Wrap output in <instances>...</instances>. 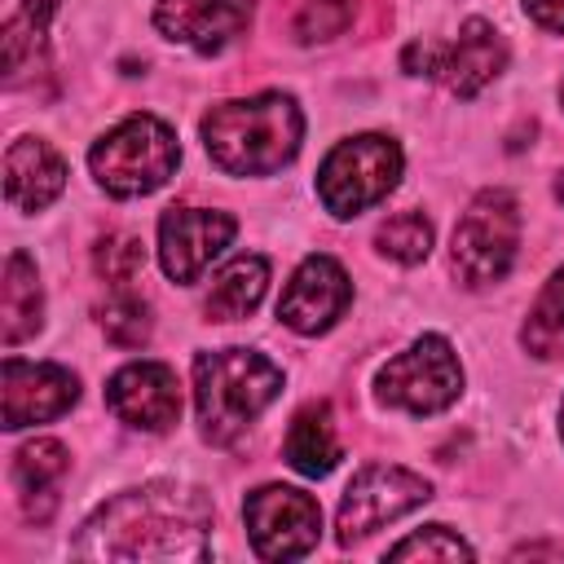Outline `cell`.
<instances>
[{"label":"cell","mask_w":564,"mask_h":564,"mask_svg":"<svg viewBox=\"0 0 564 564\" xmlns=\"http://www.w3.org/2000/svg\"><path fill=\"white\" fill-rule=\"evenodd\" d=\"M401 181V145L383 132L339 141L317 167V198L330 216H357L383 203Z\"/></svg>","instance_id":"5"},{"label":"cell","mask_w":564,"mask_h":564,"mask_svg":"<svg viewBox=\"0 0 564 564\" xmlns=\"http://www.w3.org/2000/svg\"><path fill=\"white\" fill-rule=\"evenodd\" d=\"M560 101H564V84H560Z\"/></svg>","instance_id":"31"},{"label":"cell","mask_w":564,"mask_h":564,"mask_svg":"<svg viewBox=\"0 0 564 564\" xmlns=\"http://www.w3.org/2000/svg\"><path fill=\"white\" fill-rule=\"evenodd\" d=\"M247 538L260 560H300L322 538V507L313 494L291 485H260L242 502Z\"/></svg>","instance_id":"10"},{"label":"cell","mask_w":564,"mask_h":564,"mask_svg":"<svg viewBox=\"0 0 564 564\" xmlns=\"http://www.w3.org/2000/svg\"><path fill=\"white\" fill-rule=\"evenodd\" d=\"M463 392V366L445 335H419L405 352L388 357L375 375V397L405 414H441Z\"/></svg>","instance_id":"6"},{"label":"cell","mask_w":564,"mask_h":564,"mask_svg":"<svg viewBox=\"0 0 564 564\" xmlns=\"http://www.w3.org/2000/svg\"><path fill=\"white\" fill-rule=\"evenodd\" d=\"M555 194H560V198H564V172H560V185H555Z\"/></svg>","instance_id":"29"},{"label":"cell","mask_w":564,"mask_h":564,"mask_svg":"<svg viewBox=\"0 0 564 564\" xmlns=\"http://www.w3.org/2000/svg\"><path fill=\"white\" fill-rule=\"evenodd\" d=\"M176 163H181L176 132L154 115H128L88 150V167L110 198L154 194L159 185H167Z\"/></svg>","instance_id":"4"},{"label":"cell","mask_w":564,"mask_h":564,"mask_svg":"<svg viewBox=\"0 0 564 564\" xmlns=\"http://www.w3.org/2000/svg\"><path fill=\"white\" fill-rule=\"evenodd\" d=\"M251 13L256 0H159L154 26L194 53H216L247 31Z\"/></svg>","instance_id":"15"},{"label":"cell","mask_w":564,"mask_h":564,"mask_svg":"<svg viewBox=\"0 0 564 564\" xmlns=\"http://www.w3.org/2000/svg\"><path fill=\"white\" fill-rule=\"evenodd\" d=\"M212 502L176 480H154L101 502L79 538L84 560H207Z\"/></svg>","instance_id":"1"},{"label":"cell","mask_w":564,"mask_h":564,"mask_svg":"<svg viewBox=\"0 0 564 564\" xmlns=\"http://www.w3.org/2000/svg\"><path fill=\"white\" fill-rule=\"evenodd\" d=\"M507 66V44L485 18H467L458 26L454 44H410L405 70L441 79L454 97H476L485 84H494Z\"/></svg>","instance_id":"9"},{"label":"cell","mask_w":564,"mask_h":564,"mask_svg":"<svg viewBox=\"0 0 564 564\" xmlns=\"http://www.w3.org/2000/svg\"><path fill=\"white\" fill-rule=\"evenodd\" d=\"M282 454H286V463L300 476H326V471H335V463L344 458V445H339L335 414H330L326 401H313V405H304L291 419L286 441H282Z\"/></svg>","instance_id":"17"},{"label":"cell","mask_w":564,"mask_h":564,"mask_svg":"<svg viewBox=\"0 0 564 564\" xmlns=\"http://www.w3.org/2000/svg\"><path fill=\"white\" fill-rule=\"evenodd\" d=\"M269 286V260L264 256H234L207 286V317L212 322H238L247 313H256V304L264 300Z\"/></svg>","instance_id":"20"},{"label":"cell","mask_w":564,"mask_h":564,"mask_svg":"<svg viewBox=\"0 0 564 564\" xmlns=\"http://www.w3.org/2000/svg\"><path fill=\"white\" fill-rule=\"evenodd\" d=\"M427 498H432V485H427L419 471L392 467V463H370V467H361V471L348 480V489H344V498H339L335 538H339L344 546H352V542L370 538L375 529H383V524H392V520L419 511Z\"/></svg>","instance_id":"8"},{"label":"cell","mask_w":564,"mask_h":564,"mask_svg":"<svg viewBox=\"0 0 564 564\" xmlns=\"http://www.w3.org/2000/svg\"><path fill=\"white\" fill-rule=\"evenodd\" d=\"M560 436H564V405H560Z\"/></svg>","instance_id":"30"},{"label":"cell","mask_w":564,"mask_h":564,"mask_svg":"<svg viewBox=\"0 0 564 564\" xmlns=\"http://www.w3.org/2000/svg\"><path fill=\"white\" fill-rule=\"evenodd\" d=\"M524 344L538 357H555L560 352V344H564V264L542 286V295H538V304L529 313V326H524Z\"/></svg>","instance_id":"22"},{"label":"cell","mask_w":564,"mask_h":564,"mask_svg":"<svg viewBox=\"0 0 564 564\" xmlns=\"http://www.w3.org/2000/svg\"><path fill=\"white\" fill-rule=\"evenodd\" d=\"M93 264H97V273H101L106 282L128 286V282L145 269V247H141V238H132V234H110V238L97 242Z\"/></svg>","instance_id":"26"},{"label":"cell","mask_w":564,"mask_h":564,"mask_svg":"<svg viewBox=\"0 0 564 564\" xmlns=\"http://www.w3.org/2000/svg\"><path fill=\"white\" fill-rule=\"evenodd\" d=\"M542 31H564V0H520Z\"/></svg>","instance_id":"28"},{"label":"cell","mask_w":564,"mask_h":564,"mask_svg":"<svg viewBox=\"0 0 564 564\" xmlns=\"http://www.w3.org/2000/svg\"><path fill=\"white\" fill-rule=\"evenodd\" d=\"M388 560H471V546L454 529L427 524V529L401 538L397 546H388Z\"/></svg>","instance_id":"25"},{"label":"cell","mask_w":564,"mask_h":564,"mask_svg":"<svg viewBox=\"0 0 564 564\" xmlns=\"http://www.w3.org/2000/svg\"><path fill=\"white\" fill-rule=\"evenodd\" d=\"M62 0H22L18 13L4 22V75L18 79L35 53L44 48V31H48V18L57 13Z\"/></svg>","instance_id":"21"},{"label":"cell","mask_w":564,"mask_h":564,"mask_svg":"<svg viewBox=\"0 0 564 564\" xmlns=\"http://www.w3.org/2000/svg\"><path fill=\"white\" fill-rule=\"evenodd\" d=\"M304 115L286 93L220 101L203 115L207 159L229 176H269L300 154Z\"/></svg>","instance_id":"2"},{"label":"cell","mask_w":564,"mask_h":564,"mask_svg":"<svg viewBox=\"0 0 564 564\" xmlns=\"http://www.w3.org/2000/svg\"><path fill=\"white\" fill-rule=\"evenodd\" d=\"M348 22H352V4H348V0H308V4L300 9V18H295V35H300L304 44H313V40L339 35Z\"/></svg>","instance_id":"27"},{"label":"cell","mask_w":564,"mask_h":564,"mask_svg":"<svg viewBox=\"0 0 564 564\" xmlns=\"http://www.w3.org/2000/svg\"><path fill=\"white\" fill-rule=\"evenodd\" d=\"M106 405L119 423L141 432H167L181 419V383L163 361H128L106 383Z\"/></svg>","instance_id":"14"},{"label":"cell","mask_w":564,"mask_h":564,"mask_svg":"<svg viewBox=\"0 0 564 564\" xmlns=\"http://www.w3.org/2000/svg\"><path fill=\"white\" fill-rule=\"evenodd\" d=\"M348 300H352V282L339 269V260L304 256L278 300V322L291 326L295 335H322L344 317Z\"/></svg>","instance_id":"13"},{"label":"cell","mask_w":564,"mask_h":564,"mask_svg":"<svg viewBox=\"0 0 564 564\" xmlns=\"http://www.w3.org/2000/svg\"><path fill=\"white\" fill-rule=\"evenodd\" d=\"M282 392V370L256 348H216L194 357V410L212 445L238 441Z\"/></svg>","instance_id":"3"},{"label":"cell","mask_w":564,"mask_h":564,"mask_svg":"<svg viewBox=\"0 0 564 564\" xmlns=\"http://www.w3.org/2000/svg\"><path fill=\"white\" fill-rule=\"evenodd\" d=\"M75 401H79V379L66 366L4 357L0 366V427L4 432L62 419Z\"/></svg>","instance_id":"11"},{"label":"cell","mask_w":564,"mask_h":564,"mask_svg":"<svg viewBox=\"0 0 564 564\" xmlns=\"http://www.w3.org/2000/svg\"><path fill=\"white\" fill-rule=\"evenodd\" d=\"M520 247V207L507 189H480L454 225L449 264L467 286L498 282Z\"/></svg>","instance_id":"7"},{"label":"cell","mask_w":564,"mask_h":564,"mask_svg":"<svg viewBox=\"0 0 564 564\" xmlns=\"http://www.w3.org/2000/svg\"><path fill=\"white\" fill-rule=\"evenodd\" d=\"M70 458H66V445L62 441H26L18 454H13V485L22 489V502H26V516L31 520H48L53 507H57V485L66 476Z\"/></svg>","instance_id":"18"},{"label":"cell","mask_w":564,"mask_h":564,"mask_svg":"<svg viewBox=\"0 0 564 564\" xmlns=\"http://www.w3.org/2000/svg\"><path fill=\"white\" fill-rule=\"evenodd\" d=\"M101 330H106V339L119 344V348H141V344L150 339V330H154L145 300H137L132 291H115V295L101 304Z\"/></svg>","instance_id":"24"},{"label":"cell","mask_w":564,"mask_h":564,"mask_svg":"<svg viewBox=\"0 0 564 564\" xmlns=\"http://www.w3.org/2000/svg\"><path fill=\"white\" fill-rule=\"evenodd\" d=\"M66 185V159L40 141V137H18L4 150V198L13 212H44Z\"/></svg>","instance_id":"16"},{"label":"cell","mask_w":564,"mask_h":564,"mask_svg":"<svg viewBox=\"0 0 564 564\" xmlns=\"http://www.w3.org/2000/svg\"><path fill=\"white\" fill-rule=\"evenodd\" d=\"M238 225L212 207H167L159 216V264L172 282H194L229 242Z\"/></svg>","instance_id":"12"},{"label":"cell","mask_w":564,"mask_h":564,"mask_svg":"<svg viewBox=\"0 0 564 564\" xmlns=\"http://www.w3.org/2000/svg\"><path fill=\"white\" fill-rule=\"evenodd\" d=\"M44 322V291H40V273L31 264L26 251H9L4 260V282H0V335L4 344H22L26 335H35Z\"/></svg>","instance_id":"19"},{"label":"cell","mask_w":564,"mask_h":564,"mask_svg":"<svg viewBox=\"0 0 564 564\" xmlns=\"http://www.w3.org/2000/svg\"><path fill=\"white\" fill-rule=\"evenodd\" d=\"M375 247H379V256H388L397 264H419L432 251V220L423 212H397L392 220L379 225Z\"/></svg>","instance_id":"23"}]
</instances>
